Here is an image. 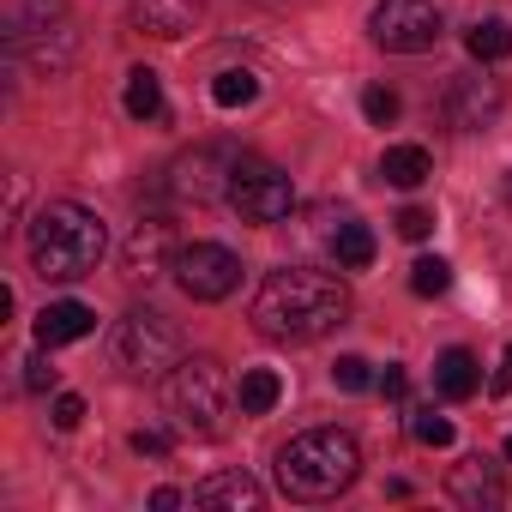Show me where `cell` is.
<instances>
[{
    "label": "cell",
    "instance_id": "cell-1",
    "mask_svg": "<svg viewBox=\"0 0 512 512\" xmlns=\"http://www.w3.org/2000/svg\"><path fill=\"white\" fill-rule=\"evenodd\" d=\"M350 320V290L344 278L320 266H278L266 272L260 296H253V326L272 344H314Z\"/></svg>",
    "mask_w": 512,
    "mask_h": 512
},
{
    "label": "cell",
    "instance_id": "cell-2",
    "mask_svg": "<svg viewBox=\"0 0 512 512\" xmlns=\"http://www.w3.org/2000/svg\"><path fill=\"white\" fill-rule=\"evenodd\" d=\"M25 247H31V266L49 278V284H79L97 272L103 247H109V229L91 205L79 199H49L31 223H25Z\"/></svg>",
    "mask_w": 512,
    "mask_h": 512
},
{
    "label": "cell",
    "instance_id": "cell-3",
    "mask_svg": "<svg viewBox=\"0 0 512 512\" xmlns=\"http://www.w3.org/2000/svg\"><path fill=\"white\" fill-rule=\"evenodd\" d=\"M362 476V446L344 428H308L278 446V494L284 500H338Z\"/></svg>",
    "mask_w": 512,
    "mask_h": 512
},
{
    "label": "cell",
    "instance_id": "cell-4",
    "mask_svg": "<svg viewBox=\"0 0 512 512\" xmlns=\"http://www.w3.org/2000/svg\"><path fill=\"white\" fill-rule=\"evenodd\" d=\"M163 404H169V416H175L187 434L217 440V434L229 428L235 386H229V374H223L217 356H181V362L169 368V380H163Z\"/></svg>",
    "mask_w": 512,
    "mask_h": 512
},
{
    "label": "cell",
    "instance_id": "cell-5",
    "mask_svg": "<svg viewBox=\"0 0 512 512\" xmlns=\"http://www.w3.org/2000/svg\"><path fill=\"white\" fill-rule=\"evenodd\" d=\"M181 326L157 308H127L115 320V368L133 380H169V368L181 362Z\"/></svg>",
    "mask_w": 512,
    "mask_h": 512
},
{
    "label": "cell",
    "instance_id": "cell-6",
    "mask_svg": "<svg viewBox=\"0 0 512 512\" xmlns=\"http://www.w3.org/2000/svg\"><path fill=\"white\" fill-rule=\"evenodd\" d=\"M7 49L13 55H31L43 73H67L73 67V49H79V31H73L67 0H31V7L13 19Z\"/></svg>",
    "mask_w": 512,
    "mask_h": 512
},
{
    "label": "cell",
    "instance_id": "cell-7",
    "mask_svg": "<svg viewBox=\"0 0 512 512\" xmlns=\"http://www.w3.org/2000/svg\"><path fill=\"white\" fill-rule=\"evenodd\" d=\"M241 223H284L290 211H296V181L278 169V163H266V157H247L241 151V163H235V175H229V199H223Z\"/></svg>",
    "mask_w": 512,
    "mask_h": 512
},
{
    "label": "cell",
    "instance_id": "cell-8",
    "mask_svg": "<svg viewBox=\"0 0 512 512\" xmlns=\"http://www.w3.org/2000/svg\"><path fill=\"white\" fill-rule=\"evenodd\" d=\"M440 31L446 25H440L434 0H380V7L368 13V37L386 55H422V49L440 43Z\"/></svg>",
    "mask_w": 512,
    "mask_h": 512
},
{
    "label": "cell",
    "instance_id": "cell-9",
    "mask_svg": "<svg viewBox=\"0 0 512 512\" xmlns=\"http://www.w3.org/2000/svg\"><path fill=\"white\" fill-rule=\"evenodd\" d=\"M235 163H241V151H229V145H193V151L169 169V193H175L181 205H217V199H229Z\"/></svg>",
    "mask_w": 512,
    "mask_h": 512
},
{
    "label": "cell",
    "instance_id": "cell-10",
    "mask_svg": "<svg viewBox=\"0 0 512 512\" xmlns=\"http://www.w3.org/2000/svg\"><path fill=\"white\" fill-rule=\"evenodd\" d=\"M175 284L193 296V302H223L235 284H241V260L223 247V241H193L175 253Z\"/></svg>",
    "mask_w": 512,
    "mask_h": 512
},
{
    "label": "cell",
    "instance_id": "cell-11",
    "mask_svg": "<svg viewBox=\"0 0 512 512\" xmlns=\"http://www.w3.org/2000/svg\"><path fill=\"white\" fill-rule=\"evenodd\" d=\"M500 109H506V91H500V79H488V73H458V79L446 85V121H452L458 133H488V127L500 121Z\"/></svg>",
    "mask_w": 512,
    "mask_h": 512
},
{
    "label": "cell",
    "instance_id": "cell-12",
    "mask_svg": "<svg viewBox=\"0 0 512 512\" xmlns=\"http://www.w3.org/2000/svg\"><path fill=\"white\" fill-rule=\"evenodd\" d=\"M175 235H169V223L163 217H145L133 235H127V247H121V278L127 284H151V278H163V272H175Z\"/></svg>",
    "mask_w": 512,
    "mask_h": 512
},
{
    "label": "cell",
    "instance_id": "cell-13",
    "mask_svg": "<svg viewBox=\"0 0 512 512\" xmlns=\"http://www.w3.org/2000/svg\"><path fill=\"white\" fill-rule=\"evenodd\" d=\"M199 13H205V0H133V25L145 37H163V43L187 37L199 25Z\"/></svg>",
    "mask_w": 512,
    "mask_h": 512
},
{
    "label": "cell",
    "instance_id": "cell-14",
    "mask_svg": "<svg viewBox=\"0 0 512 512\" xmlns=\"http://www.w3.org/2000/svg\"><path fill=\"white\" fill-rule=\"evenodd\" d=\"M91 332H97V314H91L85 302H49V308L37 314V344H43V350L79 344V338H91Z\"/></svg>",
    "mask_w": 512,
    "mask_h": 512
},
{
    "label": "cell",
    "instance_id": "cell-15",
    "mask_svg": "<svg viewBox=\"0 0 512 512\" xmlns=\"http://www.w3.org/2000/svg\"><path fill=\"white\" fill-rule=\"evenodd\" d=\"M452 500L458 506H470V512H482V506H500L506 500V488H500V470L488 464V458H464V464H452Z\"/></svg>",
    "mask_w": 512,
    "mask_h": 512
},
{
    "label": "cell",
    "instance_id": "cell-16",
    "mask_svg": "<svg viewBox=\"0 0 512 512\" xmlns=\"http://www.w3.org/2000/svg\"><path fill=\"white\" fill-rule=\"evenodd\" d=\"M187 500H193V506H229V512H253V506L266 500V488L253 482L247 470H223V476H205V482H199Z\"/></svg>",
    "mask_w": 512,
    "mask_h": 512
},
{
    "label": "cell",
    "instance_id": "cell-17",
    "mask_svg": "<svg viewBox=\"0 0 512 512\" xmlns=\"http://www.w3.org/2000/svg\"><path fill=\"white\" fill-rule=\"evenodd\" d=\"M476 386H482L476 356H470V350H440V362H434V392H440L446 404H464V398H476Z\"/></svg>",
    "mask_w": 512,
    "mask_h": 512
},
{
    "label": "cell",
    "instance_id": "cell-18",
    "mask_svg": "<svg viewBox=\"0 0 512 512\" xmlns=\"http://www.w3.org/2000/svg\"><path fill=\"white\" fill-rule=\"evenodd\" d=\"M332 260H338V272H368L374 266V229L356 223V217H344L332 229Z\"/></svg>",
    "mask_w": 512,
    "mask_h": 512
},
{
    "label": "cell",
    "instance_id": "cell-19",
    "mask_svg": "<svg viewBox=\"0 0 512 512\" xmlns=\"http://www.w3.org/2000/svg\"><path fill=\"white\" fill-rule=\"evenodd\" d=\"M278 398H284V380H278L272 368H247L241 386H235V410H241V416H272Z\"/></svg>",
    "mask_w": 512,
    "mask_h": 512
},
{
    "label": "cell",
    "instance_id": "cell-20",
    "mask_svg": "<svg viewBox=\"0 0 512 512\" xmlns=\"http://www.w3.org/2000/svg\"><path fill=\"white\" fill-rule=\"evenodd\" d=\"M380 175H386L392 187H422V181L434 175V157H428L422 145H392V151L380 157Z\"/></svg>",
    "mask_w": 512,
    "mask_h": 512
},
{
    "label": "cell",
    "instance_id": "cell-21",
    "mask_svg": "<svg viewBox=\"0 0 512 512\" xmlns=\"http://www.w3.org/2000/svg\"><path fill=\"white\" fill-rule=\"evenodd\" d=\"M127 115L133 121H163L169 109H163V79L151 73V67H133L127 73Z\"/></svg>",
    "mask_w": 512,
    "mask_h": 512
},
{
    "label": "cell",
    "instance_id": "cell-22",
    "mask_svg": "<svg viewBox=\"0 0 512 512\" xmlns=\"http://www.w3.org/2000/svg\"><path fill=\"white\" fill-rule=\"evenodd\" d=\"M464 49H470V61H506L512 55V25L506 19H476L470 31H464Z\"/></svg>",
    "mask_w": 512,
    "mask_h": 512
},
{
    "label": "cell",
    "instance_id": "cell-23",
    "mask_svg": "<svg viewBox=\"0 0 512 512\" xmlns=\"http://www.w3.org/2000/svg\"><path fill=\"white\" fill-rule=\"evenodd\" d=\"M253 97H260V79H253L247 67H223V73L211 79V103H217V109H247Z\"/></svg>",
    "mask_w": 512,
    "mask_h": 512
},
{
    "label": "cell",
    "instance_id": "cell-24",
    "mask_svg": "<svg viewBox=\"0 0 512 512\" xmlns=\"http://www.w3.org/2000/svg\"><path fill=\"white\" fill-rule=\"evenodd\" d=\"M410 290L416 296H446L452 290V266L440 260V253H422V260L410 266Z\"/></svg>",
    "mask_w": 512,
    "mask_h": 512
},
{
    "label": "cell",
    "instance_id": "cell-25",
    "mask_svg": "<svg viewBox=\"0 0 512 512\" xmlns=\"http://www.w3.org/2000/svg\"><path fill=\"white\" fill-rule=\"evenodd\" d=\"M362 115H368L374 127H392V121H398V91H386V85H368V91H362Z\"/></svg>",
    "mask_w": 512,
    "mask_h": 512
},
{
    "label": "cell",
    "instance_id": "cell-26",
    "mask_svg": "<svg viewBox=\"0 0 512 512\" xmlns=\"http://www.w3.org/2000/svg\"><path fill=\"white\" fill-rule=\"evenodd\" d=\"M332 386H338V392H368L374 374H368L362 356H338V362H332Z\"/></svg>",
    "mask_w": 512,
    "mask_h": 512
},
{
    "label": "cell",
    "instance_id": "cell-27",
    "mask_svg": "<svg viewBox=\"0 0 512 512\" xmlns=\"http://www.w3.org/2000/svg\"><path fill=\"white\" fill-rule=\"evenodd\" d=\"M410 434H416L422 446H434V452H440V446H452V422H446V416H434V410H416V416H410Z\"/></svg>",
    "mask_w": 512,
    "mask_h": 512
},
{
    "label": "cell",
    "instance_id": "cell-28",
    "mask_svg": "<svg viewBox=\"0 0 512 512\" xmlns=\"http://www.w3.org/2000/svg\"><path fill=\"white\" fill-rule=\"evenodd\" d=\"M398 235H404V241H428V235H434V211L404 205V211H398Z\"/></svg>",
    "mask_w": 512,
    "mask_h": 512
},
{
    "label": "cell",
    "instance_id": "cell-29",
    "mask_svg": "<svg viewBox=\"0 0 512 512\" xmlns=\"http://www.w3.org/2000/svg\"><path fill=\"white\" fill-rule=\"evenodd\" d=\"M49 422H55L61 434H73V428L85 422V398H79V392H61V398H55V416H49Z\"/></svg>",
    "mask_w": 512,
    "mask_h": 512
},
{
    "label": "cell",
    "instance_id": "cell-30",
    "mask_svg": "<svg viewBox=\"0 0 512 512\" xmlns=\"http://www.w3.org/2000/svg\"><path fill=\"white\" fill-rule=\"evenodd\" d=\"M49 386H55L49 356H31V362H25V392H49Z\"/></svg>",
    "mask_w": 512,
    "mask_h": 512
},
{
    "label": "cell",
    "instance_id": "cell-31",
    "mask_svg": "<svg viewBox=\"0 0 512 512\" xmlns=\"http://www.w3.org/2000/svg\"><path fill=\"white\" fill-rule=\"evenodd\" d=\"M133 452H145V458H163V452H169V434H157V428H139V434H133Z\"/></svg>",
    "mask_w": 512,
    "mask_h": 512
},
{
    "label": "cell",
    "instance_id": "cell-32",
    "mask_svg": "<svg viewBox=\"0 0 512 512\" xmlns=\"http://www.w3.org/2000/svg\"><path fill=\"white\" fill-rule=\"evenodd\" d=\"M488 392H494V398H506V392H512V344H506V356H500V368H494Z\"/></svg>",
    "mask_w": 512,
    "mask_h": 512
},
{
    "label": "cell",
    "instance_id": "cell-33",
    "mask_svg": "<svg viewBox=\"0 0 512 512\" xmlns=\"http://www.w3.org/2000/svg\"><path fill=\"white\" fill-rule=\"evenodd\" d=\"M380 386H386V398H404V368H386V380H380Z\"/></svg>",
    "mask_w": 512,
    "mask_h": 512
},
{
    "label": "cell",
    "instance_id": "cell-34",
    "mask_svg": "<svg viewBox=\"0 0 512 512\" xmlns=\"http://www.w3.org/2000/svg\"><path fill=\"white\" fill-rule=\"evenodd\" d=\"M151 506H157V512H169V506H181V488H157V494H151Z\"/></svg>",
    "mask_w": 512,
    "mask_h": 512
},
{
    "label": "cell",
    "instance_id": "cell-35",
    "mask_svg": "<svg viewBox=\"0 0 512 512\" xmlns=\"http://www.w3.org/2000/svg\"><path fill=\"white\" fill-rule=\"evenodd\" d=\"M506 205H512V175H506Z\"/></svg>",
    "mask_w": 512,
    "mask_h": 512
},
{
    "label": "cell",
    "instance_id": "cell-36",
    "mask_svg": "<svg viewBox=\"0 0 512 512\" xmlns=\"http://www.w3.org/2000/svg\"><path fill=\"white\" fill-rule=\"evenodd\" d=\"M506 458H512V434H506Z\"/></svg>",
    "mask_w": 512,
    "mask_h": 512
}]
</instances>
